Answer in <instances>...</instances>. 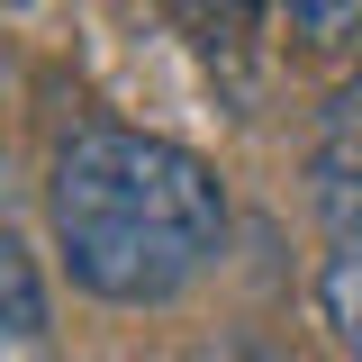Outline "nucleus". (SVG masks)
Wrapping results in <instances>:
<instances>
[{
    "mask_svg": "<svg viewBox=\"0 0 362 362\" xmlns=\"http://www.w3.org/2000/svg\"><path fill=\"white\" fill-rule=\"evenodd\" d=\"M54 245L90 299L163 308L226 245V190L173 136L82 127L54 154Z\"/></svg>",
    "mask_w": 362,
    "mask_h": 362,
    "instance_id": "f257e3e1",
    "label": "nucleus"
},
{
    "mask_svg": "<svg viewBox=\"0 0 362 362\" xmlns=\"http://www.w3.org/2000/svg\"><path fill=\"white\" fill-rule=\"evenodd\" d=\"M308 190H317V218L335 226V245H362V136H326L317 145Z\"/></svg>",
    "mask_w": 362,
    "mask_h": 362,
    "instance_id": "f03ea898",
    "label": "nucleus"
},
{
    "mask_svg": "<svg viewBox=\"0 0 362 362\" xmlns=\"http://www.w3.org/2000/svg\"><path fill=\"white\" fill-rule=\"evenodd\" d=\"M317 326H326L344 354H362V245H335V254L317 263Z\"/></svg>",
    "mask_w": 362,
    "mask_h": 362,
    "instance_id": "7ed1b4c3",
    "label": "nucleus"
},
{
    "mask_svg": "<svg viewBox=\"0 0 362 362\" xmlns=\"http://www.w3.org/2000/svg\"><path fill=\"white\" fill-rule=\"evenodd\" d=\"M272 9H281V28L299 45H317V54L362 45V0H272Z\"/></svg>",
    "mask_w": 362,
    "mask_h": 362,
    "instance_id": "20e7f679",
    "label": "nucleus"
},
{
    "mask_svg": "<svg viewBox=\"0 0 362 362\" xmlns=\"http://www.w3.org/2000/svg\"><path fill=\"white\" fill-rule=\"evenodd\" d=\"M0 326H45V281L18 235H0Z\"/></svg>",
    "mask_w": 362,
    "mask_h": 362,
    "instance_id": "39448f33",
    "label": "nucleus"
},
{
    "mask_svg": "<svg viewBox=\"0 0 362 362\" xmlns=\"http://www.w3.org/2000/svg\"><path fill=\"white\" fill-rule=\"evenodd\" d=\"M0 362H54L45 326H0Z\"/></svg>",
    "mask_w": 362,
    "mask_h": 362,
    "instance_id": "423d86ee",
    "label": "nucleus"
},
{
    "mask_svg": "<svg viewBox=\"0 0 362 362\" xmlns=\"http://www.w3.org/2000/svg\"><path fill=\"white\" fill-rule=\"evenodd\" d=\"M326 109H335V136H362V73H354V82H344V90H335Z\"/></svg>",
    "mask_w": 362,
    "mask_h": 362,
    "instance_id": "0eeeda50",
    "label": "nucleus"
}]
</instances>
